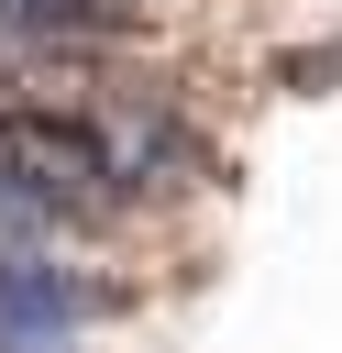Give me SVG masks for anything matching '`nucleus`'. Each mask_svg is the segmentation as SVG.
Returning a JSON list of instances; mask_svg holds the SVG:
<instances>
[{
    "label": "nucleus",
    "instance_id": "obj_4",
    "mask_svg": "<svg viewBox=\"0 0 342 353\" xmlns=\"http://www.w3.org/2000/svg\"><path fill=\"white\" fill-rule=\"evenodd\" d=\"M110 33V0H0V44L11 55H77Z\"/></svg>",
    "mask_w": 342,
    "mask_h": 353
},
{
    "label": "nucleus",
    "instance_id": "obj_5",
    "mask_svg": "<svg viewBox=\"0 0 342 353\" xmlns=\"http://www.w3.org/2000/svg\"><path fill=\"white\" fill-rule=\"evenodd\" d=\"M0 353H77V331H0Z\"/></svg>",
    "mask_w": 342,
    "mask_h": 353
},
{
    "label": "nucleus",
    "instance_id": "obj_1",
    "mask_svg": "<svg viewBox=\"0 0 342 353\" xmlns=\"http://www.w3.org/2000/svg\"><path fill=\"white\" fill-rule=\"evenodd\" d=\"M121 188L88 143V110H0V232H88Z\"/></svg>",
    "mask_w": 342,
    "mask_h": 353
},
{
    "label": "nucleus",
    "instance_id": "obj_2",
    "mask_svg": "<svg viewBox=\"0 0 342 353\" xmlns=\"http://www.w3.org/2000/svg\"><path fill=\"white\" fill-rule=\"evenodd\" d=\"M88 143H99V165H110L121 199H143V188H199V176H210V143H199V121H188L165 88H110V99L88 110Z\"/></svg>",
    "mask_w": 342,
    "mask_h": 353
},
{
    "label": "nucleus",
    "instance_id": "obj_3",
    "mask_svg": "<svg viewBox=\"0 0 342 353\" xmlns=\"http://www.w3.org/2000/svg\"><path fill=\"white\" fill-rule=\"evenodd\" d=\"M110 309V287L88 265H55L33 243H0V331H88Z\"/></svg>",
    "mask_w": 342,
    "mask_h": 353
}]
</instances>
